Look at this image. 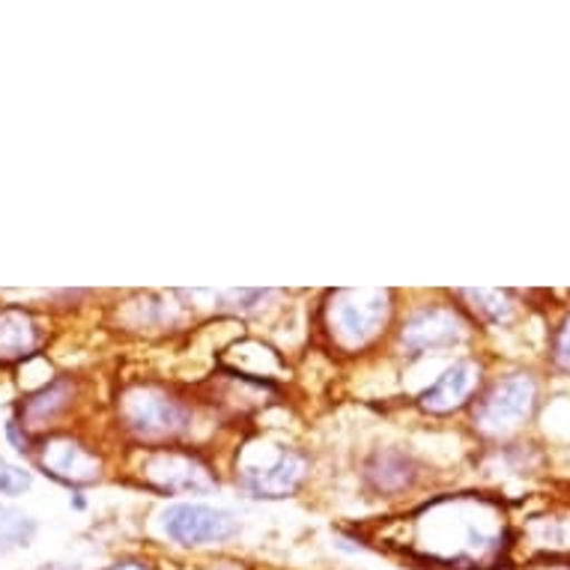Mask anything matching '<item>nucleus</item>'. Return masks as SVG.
Returning <instances> with one entry per match:
<instances>
[{
	"label": "nucleus",
	"mask_w": 570,
	"mask_h": 570,
	"mask_svg": "<svg viewBox=\"0 0 570 570\" xmlns=\"http://www.w3.org/2000/svg\"><path fill=\"white\" fill-rule=\"evenodd\" d=\"M495 520L481 502H440L419 517L412 550L445 570H484L505 552V529Z\"/></svg>",
	"instance_id": "f257e3e1"
},
{
	"label": "nucleus",
	"mask_w": 570,
	"mask_h": 570,
	"mask_svg": "<svg viewBox=\"0 0 570 570\" xmlns=\"http://www.w3.org/2000/svg\"><path fill=\"white\" fill-rule=\"evenodd\" d=\"M120 419L140 440H165L186 431L191 412L179 397L159 385H135L122 394Z\"/></svg>",
	"instance_id": "f03ea898"
},
{
	"label": "nucleus",
	"mask_w": 570,
	"mask_h": 570,
	"mask_svg": "<svg viewBox=\"0 0 570 570\" xmlns=\"http://www.w3.org/2000/svg\"><path fill=\"white\" fill-rule=\"evenodd\" d=\"M389 293L383 291H346L337 293L328 308V326L337 344L346 350L365 346L380 335L389 320Z\"/></svg>",
	"instance_id": "7ed1b4c3"
},
{
	"label": "nucleus",
	"mask_w": 570,
	"mask_h": 570,
	"mask_svg": "<svg viewBox=\"0 0 570 570\" xmlns=\"http://www.w3.org/2000/svg\"><path fill=\"white\" fill-rule=\"evenodd\" d=\"M243 523L234 511L225 508L200 505V502H183L170 505L161 514V532L179 547H206V543H227L239 534Z\"/></svg>",
	"instance_id": "20e7f679"
},
{
	"label": "nucleus",
	"mask_w": 570,
	"mask_h": 570,
	"mask_svg": "<svg viewBox=\"0 0 570 570\" xmlns=\"http://www.w3.org/2000/svg\"><path fill=\"white\" fill-rule=\"evenodd\" d=\"M534 397L538 389L525 374H514L493 385V392L487 394L481 406H478L475 419L478 424L490 433L511 431L517 424H523L534 410Z\"/></svg>",
	"instance_id": "39448f33"
},
{
	"label": "nucleus",
	"mask_w": 570,
	"mask_h": 570,
	"mask_svg": "<svg viewBox=\"0 0 570 570\" xmlns=\"http://www.w3.org/2000/svg\"><path fill=\"white\" fill-rule=\"evenodd\" d=\"M466 337V323L449 308H424L403 323L401 344L410 355L445 350Z\"/></svg>",
	"instance_id": "423d86ee"
},
{
	"label": "nucleus",
	"mask_w": 570,
	"mask_h": 570,
	"mask_svg": "<svg viewBox=\"0 0 570 570\" xmlns=\"http://www.w3.org/2000/svg\"><path fill=\"white\" fill-rule=\"evenodd\" d=\"M144 475L150 484L168 493H200L216 487V478L204 466L200 460L183 451H156L147 463H144Z\"/></svg>",
	"instance_id": "0eeeda50"
},
{
	"label": "nucleus",
	"mask_w": 570,
	"mask_h": 570,
	"mask_svg": "<svg viewBox=\"0 0 570 570\" xmlns=\"http://www.w3.org/2000/svg\"><path fill=\"white\" fill-rule=\"evenodd\" d=\"M305 472H308V460L296 451H284L269 466L248 469L243 481L248 493L257 495V499H284V495H293L299 490Z\"/></svg>",
	"instance_id": "6e6552de"
},
{
	"label": "nucleus",
	"mask_w": 570,
	"mask_h": 570,
	"mask_svg": "<svg viewBox=\"0 0 570 570\" xmlns=\"http://www.w3.org/2000/svg\"><path fill=\"white\" fill-rule=\"evenodd\" d=\"M39 460L48 469V475L60 478L66 484H90L102 472V463L94 451H87L85 445L72 440L48 442Z\"/></svg>",
	"instance_id": "1a4fd4ad"
},
{
	"label": "nucleus",
	"mask_w": 570,
	"mask_h": 570,
	"mask_svg": "<svg viewBox=\"0 0 570 570\" xmlns=\"http://www.w3.org/2000/svg\"><path fill=\"white\" fill-rule=\"evenodd\" d=\"M478 376H481V371H478V365H472V362H458V365H451L428 392L421 394V410L431 412V415L454 412L460 403L466 401L469 394L475 392Z\"/></svg>",
	"instance_id": "9d476101"
},
{
	"label": "nucleus",
	"mask_w": 570,
	"mask_h": 570,
	"mask_svg": "<svg viewBox=\"0 0 570 570\" xmlns=\"http://www.w3.org/2000/svg\"><path fill=\"white\" fill-rule=\"evenodd\" d=\"M365 478L376 493H403V490L412 487V481H415V463H412L406 454H401V451H380V454L367 463Z\"/></svg>",
	"instance_id": "9b49d317"
},
{
	"label": "nucleus",
	"mask_w": 570,
	"mask_h": 570,
	"mask_svg": "<svg viewBox=\"0 0 570 570\" xmlns=\"http://www.w3.org/2000/svg\"><path fill=\"white\" fill-rule=\"evenodd\" d=\"M37 344L39 332L28 314H21V311H3L0 314V362L21 358Z\"/></svg>",
	"instance_id": "f8f14e48"
},
{
	"label": "nucleus",
	"mask_w": 570,
	"mask_h": 570,
	"mask_svg": "<svg viewBox=\"0 0 570 570\" xmlns=\"http://www.w3.org/2000/svg\"><path fill=\"white\" fill-rule=\"evenodd\" d=\"M33 534H37L33 517H28L24 511H16V508L0 505V556L28 547L33 541Z\"/></svg>",
	"instance_id": "ddd939ff"
},
{
	"label": "nucleus",
	"mask_w": 570,
	"mask_h": 570,
	"mask_svg": "<svg viewBox=\"0 0 570 570\" xmlns=\"http://www.w3.org/2000/svg\"><path fill=\"white\" fill-rule=\"evenodd\" d=\"M463 296L475 302L472 308H475L484 320H490V323H505V320L511 317V302H508L505 293H499V291H466Z\"/></svg>",
	"instance_id": "4468645a"
},
{
	"label": "nucleus",
	"mask_w": 570,
	"mask_h": 570,
	"mask_svg": "<svg viewBox=\"0 0 570 570\" xmlns=\"http://www.w3.org/2000/svg\"><path fill=\"white\" fill-rule=\"evenodd\" d=\"M63 394L66 385H51V389H46V392L37 394V397L28 403V415L37 421L51 419V415L63 406Z\"/></svg>",
	"instance_id": "2eb2a0df"
},
{
	"label": "nucleus",
	"mask_w": 570,
	"mask_h": 570,
	"mask_svg": "<svg viewBox=\"0 0 570 570\" xmlns=\"http://www.w3.org/2000/svg\"><path fill=\"white\" fill-rule=\"evenodd\" d=\"M30 487V475L19 466H7L0 463V493L3 495H21Z\"/></svg>",
	"instance_id": "dca6fc26"
},
{
	"label": "nucleus",
	"mask_w": 570,
	"mask_h": 570,
	"mask_svg": "<svg viewBox=\"0 0 570 570\" xmlns=\"http://www.w3.org/2000/svg\"><path fill=\"white\" fill-rule=\"evenodd\" d=\"M552 358H556V365H559L561 371H568V374H570V317L561 323L559 335H556Z\"/></svg>",
	"instance_id": "f3484780"
},
{
	"label": "nucleus",
	"mask_w": 570,
	"mask_h": 570,
	"mask_svg": "<svg viewBox=\"0 0 570 570\" xmlns=\"http://www.w3.org/2000/svg\"><path fill=\"white\" fill-rule=\"evenodd\" d=\"M108 570H156V568H153V564H147V561L126 559V561H117V564H111Z\"/></svg>",
	"instance_id": "a211bd4d"
},
{
	"label": "nucleus",
	"mask_w": 570,
	"mask_h": 570,
	"mask_svg": "<svg viewBox=\"0 0 570 570\" xmlns=\"http://www.w3.org/2000/svg\"><path fill=\"white\" fill-rule=\"evenodd\" d=\"M204 570H245L243 564H227V561H222V564H209V568Z\"/></svg>",
	"instance_id": "6ab92c4d"
},
{
	"label": "nucleus",
	"mask_w": 570,
	"mask_h": 570,
	"mask_svg": "<svg viewBox=\"0 0 570 570\" xmlns=\"http://www.w3.org/2000/svg\"><path fill=\"white\" fill-rule=\"evenodd\" d=\"M37 570H78V564H42V568H37Z\"/></svg>",
	"instance_id": "aec40b11"
}]
</instances>
